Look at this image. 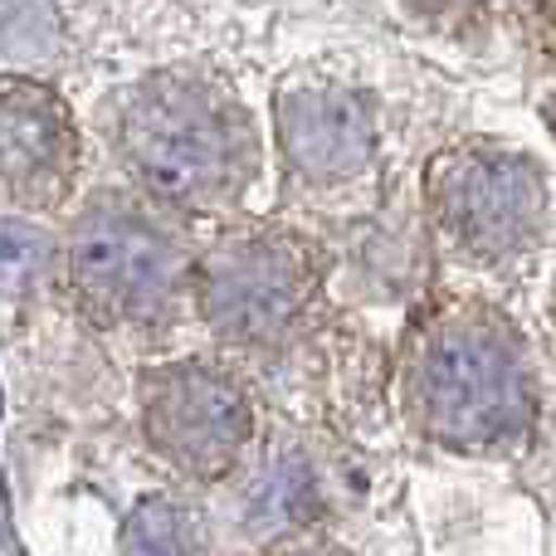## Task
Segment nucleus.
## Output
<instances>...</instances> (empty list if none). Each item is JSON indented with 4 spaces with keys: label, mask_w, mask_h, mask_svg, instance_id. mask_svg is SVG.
<instances>
[{
    "label": "nucleus",
    "mask_w": 556,
    "mask_h": 556,
    "mask_svg": "<svg viewBox=\"0 0 556 556\" xmlns=\"http://www.w3.org/2000/svg\"><path fill=\"white\" fill-rule=\"evenodd\" d=\"M108 127L123 172L166 211H230L264 166L254 113L205 68H156L127 84Z\"/></svg>",
    "instance_id": "f257e3e1"
},
{
    "label": "nucleus",
    "mask_w": 556,
    "mask_h": 556,
    "mask_svg": "<svg viewBox=\"0 0 556 556\" xmlns=\"http://www.w3.org/2000/svg\"><path fill=\"white\" fill-rule=\"evenodd\" d=\"M410 415L459 450H489L528 430L532 371L513 327L483 307L434 317L410 352Z\"/></svg>",
    "instance_id": "f03ea898"
},
{
    "label": "nucleus",
    "mask_w": 556,
    "mask_h": 556,
    "mask_svg": "<svg viewBox=\"0 0 556 556\" xmlns=\"http://www.w3.org/2000/svg\"><path fill=\"white\" fill-rule=\"evenodd\" d=\"M64 278L74 303L98 327L152 332L172 323L186 288H195V264L156 211L123 195H98L68 225Z\"/></svg>",
    "instance_id": "7ed1b4c3"
},
{
    "label": "nucleus",
    "mask_w": 556,
    "mask_h": 556,
    "mask_svg": "<svg viewBox=\"0 0 556 556\" xmlns=\"http://www.w3.org/2000/svg\"><path fill=\"white\" fill-rule=\"evenodd\" d=\"M323 278V254L288 225L225 230L195 264V307L215 337L235 346L283 342L307 313Z\"/></svg>",
    "instance_id": "20e7f679"
},
{
    "label": "nucleus",
    "mask_w": 556,
    "mask_h": 556,
    "mask_svg": "<svg viewBox=\"0 0 556 556\" xmlns=\"http://www.w3.org/2000/svg\"><path fill=\"white\" fill-rule=\"evenodd\" d=\"M425 201L440 235L473 264L522 254L547 220V176L518 147L464 142L425 172Z\"/></svg>",
    "instance_id": "39448f33"
},
{
    "label": "nucleus",
    "mask_w": 556,
    "mask_h": 556,
    "mask_svg": "<svg viewBox=\"0 0 556 556\" xmlns=\"http://www.w3.org/2000/svg\"><path fill=\"white\" fill-rule=\"evenodd\" d=\"M142 430L176 469L211 479L244 450L254 415L230 371L211 362H172L142 381Z\"/></svg>",
    "instance_id": "423d86ee"
},
{
    "label": "nucleus",
    "mask_w": 556,
    "mask_h": 556,
    "mask_svg": "<svg viewBox=\"0 0 556 556\" xmlns=\"http://www.w3.org/2000/svg\"><path fill=\"white\" fill-rule=\"evenodd\" d=\"M84 166L74 108L39 78H0V201L54 211Z\"/></svg>",
    "instance_id": "0eeeda50"
},
{
    "label": "nucleus",
    "mask_w": 556,
    "mask_h": 556,
    "mask_svg": "<svg viewBox=\"0 0 556 556\" xmlns=\"http://www.w3.org/2000/svg\"><path fill=\"white\" fill-rule=\"evenodd\" d=\"M274 132L288 176L313 191L362 181L376 162V113L356 88L283 84L274 93Z\"/></svg>",
    "instance_id": "6e6552de"
},
{
    "label": "nucleus",
    "mask_w": 556,
    "mask_h": 556,
    "mask_svg": "<svg viewBox=\"0 0 556 556\" xmlns=\"http://www.w3.org/2000/svg\"><path fill=\"white\" fill-rule=\"evenodd\" d=\"M205 522L181 498H147L123 522V556H195Z\"/></svg>",
    "instance_id": "1a4fd4ad"
},
{
    "label": "nucleus",
    "mask_w": 556,
    "mask_h": 556,
    "mask_svg": "<svg viewBox=\"0 0 556 556\" xmlns=\"http://www.w3.org/2000/svg\"><path fill=\"white\" fill-rule=\"evenodd\" d=\"M54 264V240L39 225L0 220V293H29Z\"/></svg>",
    "instance_id": "9d476101"
},
{
    "label": "nucleus",
    "mask_w": 556,
    "mask_h": 556,
    "mask_svg": "<svg viewBox=\"0 0 556 556\" xmlns=\"http://www.w3.org/2000/svg\"><path fill=\"white\" fill-rule=\"evenodd\" d=\"M410 5L425 10V15H479L493 0H410Z\"/></svg>",
    "instance_id": "9b49d317"
}]
</instances>
